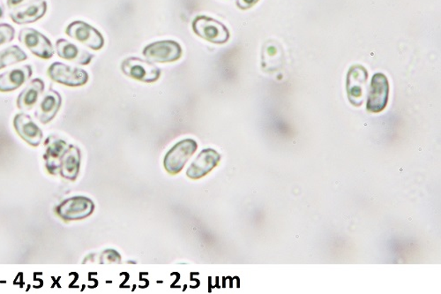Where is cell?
Here are the masks:
<instances>
[{"instance_id": "9a60e30c", "label": "cell", "mask_w": 441, "mask_h": 294, "mask_svg": "<svg viewBox=\"0 0 441 294\" xmlns=\"http://www.w3.org/2000/svg\"><path fill=\"white\" fill-rule=\"evenodd\" d=\"M56 49L59 58L82 64V66H87L94 58V55H91V52L78 47L76 45L66 40V39L57 40Z\"/></svg>"}, {"instance_id": "7c38bea8", "label": "cell", "mask_w": 441, "mask_h": 294, "mask_svg": "<svg viewBox=\"0 0 441 294\" xmlns=\"http://www.w3.org/2000/svg\"><path fill=\"white\" fill-rule=\"evenodd\" d=\"M221 160L219 153L213 149H206L200 152L198 157L186 171V176L192 179L205 177L214 167L217 166Z\"/></svg>"}, {"instance_id": "30bf717a", "label": "cell", "mask_w": 441, "mask_h": 294, "mask_svg": "<svg viewBox=\"0 0 441 294\" xmlns=\"http://www.w3.org/2000/svg\"><path fill=\"white\" fill-rule=\"evenodd\" d=\"M368 80V72L361 64H354L348 72L346 89L348 98L351 105L360 107L364 102L365 85Z\"/></svg>"}, {"instance_id": "8fae6325", "label": "cell", "mask_w": 441, "mask_h": 294, "mask_svg": "<svg viewBox=\"0 0 441 294\" xmlns=\"http://www.w3.org/2000/svg\"><path fill=\"white\" fill-rule=\"evenodd\" d=\"M389 96V82L385 74H375L372 78L370 91L367 98V109L372 113L384 111Z\"/></svg>"}, {"instance_id": "5bb4252c", "label": "cell", "mask_w": 441, "mask_h": 294, "mask_svg": "<svg viewBox=\"0 0 441 294\" xmlns=\"http://www.w3.org/2000/svg\"><path fill=\"white\" fill-rule=\"evenodd\" d=\"M13 125L17 134L28 145L33 147L41 145L42 132L38 125L32 120L30 116L25 113L17 114L13 120Z\"/></svg>"}, {"instance_id": "44dd1931", "label": "cell", "mask_w": 441, "mask_h": 294, "mask_svg": "<svg viewBox=\"0 0 441 294\" xmlns=\"http://www.w3.org/2000/svg\"><path fill=\"white\" fill-rule=\"evenodd\" d=\"M28 58L26 53L18 46H11V47L4 49L0 52V69H3L13 64L23 62Z\"/></svg>"}, {"instance_id": "e0dca14e", "label": "cell", "mask_w": 441, "mask_h": 294, "mask_svg": "<svg viewBox=\"0 0 441 294\" xmlns=\"http://www.w3.org/2000/svg\"><path fill=\"white\" fill-rule=\"evenodd\" d=\"M32 68L28 64L0 74V91L11 92L19 89L32 77Z\"/></svg>"}, {"instance_id": "7a4b0ae2", "label": "cell", "mask_w": 441, "mask_h": 294, "mask_svg": "<svg viewBox=\"0 0 441 294\" xmlns=\"http://www.w3.org/2000/svg\"><path fill=\"white\" fill-rule=\"evenodd\" d=\"M197 149L198 143L193 139H185L176 143L164 157V169L171 175L181 173Z\"/></svg>"}, {"instance_id": "4fadbf2b", "label": "cell", "mask_w": 441, "mask_h": 294, "mask_svg": "<svg viewBox=\"0 0 441 294\" xmlns=\"http://www.w3.org/2000/svg\"><path fill=\"white\" fill-rule=\"evenodd\" d=\"M45 147L44 159L46 169L49 174L56 175L59 173L61 159H62L64 154L69 145L64 140L52 135L46 139Z\"/></svg>"}, {"instance_id": "3957f363", "label": "cell", "mask_w": 441, "mask_h": 294, "mask_svg": "<svg viewBox=\"0 0 441 294\" xmlns=\"http://www.w3.org/2000/svg\"><path fill=\"white\" fill-rule=\"evenodd\" d=\"M193 30L204 40L216 45H224L229 38V32L224 24L204 16L196 17L193 21Z\"/></svg>"}, {"instance_id": "5b68a950", "label": "cell", "mask_w": 441, "mask_h": 294, "mask_svg": "<svg viewBox=\"0 0 441 294\" xmlns=\"http://www.w3.org/2000/svg\"><path fill=\"white\" fill-rule=\"evenodd\" d=\"M121 70L127 77L147 84H152L161 77V70L155 64L134 57L122 62Z\"/></svg>"}, {"instance_id": "603a6c76", "label": "cell", "mask_w": 441, "mask_h": 294, "mask_svg": "<svg viewBox=\"0 0 441 294\" xmlns=\"http://www.w3.org/2000/svg\"><path fill=\"white\" fill-rule=\"evenodd\" d=\"M100 261H101V264H118L121 261V256L117 251L108 249L102 254V256L100 258Z\"/></svg>"}, {"instance_id": "ba28073f", "label": "cell", "mask_w": 441, "mask_h": 294, "mask_svg": "<svg viewBox=\"0 0 441 294\" xmlns=\"http://www.w3.org/2000/svg\"><path fill=\"white\" fill-rule=\"evenodd\" d=\"M143 56L152 62H175L181 58L182 48L178 43L175 41H159L146 46Z\"/></svg>"}, {"instance_id": "6da1fadb", "label": "cell", "mask_w": 441, "mask_h": 294, "mask_svg": "<svg viewBox=\"0 0 441 294\" xmlns=\"http://www.w3.org/2000/svg\"><path fill=\"white\" fill-rule=\"evenodd\" d=\"M11 19L17 24L35 23L45 16V0H7Z\"/></svg>"}, {"instance_id": "ac0fdd59", "label": "cell", "mask_w": 441, "mask_h": 294, "mask_svg": "<svg viewBox=\"0 0 441 294\" xmlns=\"http://www.w3.org/2000/svg\"><path fill=\"white\" fill-rule=\"evenodd\" d=\"M81 152L77 147L69 145L61 159L59 174L64 179L75 181L80 171Z\"/></svg>"}, {"instance_id": "cb8c5ba5", "label": "cell", "mask_w": 441, "mask_h": 294, "mask_svg": "<svg viewBox=\"0 0 441 294\" xmlns=\"http://www.w3.org/2000/svg\"><path fill=\"white\" fill-rule=\"evenodd\" d=\"M258 2H259V0H236V6L240 9L246 10L253 7Z\"/></svg>"}, {"instance_id": "d6986e66", "label": "cell", "mask_w": 441, "mask_h": 294, "mask_svg": "<svg viewBox=\"0 0 441 294\" xmlns=\"http://www.w3.org/2000/svg\"><path fill=\"white\" fill-rule=\"evenodd\" d=\"M45 82L41 79H35L28 87L21 93L17 99V106L21 111H30L37 103L39 96L44 91Z\"/></svg>"}, {"instance_id": "d4e9b609", "label": "cell", "mask_w": 441, "mask_h": 294, "mask_svg": "<svg viewBox=\"0 0 441 294\" xmlns=\"http://www.w3.org/2000/svg\"><path fill=\"white\" fill-rule=\"evenodd\" d=\"M3 16V11L1 7H0V18H1Z\"/></svg>"}, {"instance_id": "9c48e42d", "label": "cell", "mask_w": 441, "mask_h": 294, "mask_svg": "<svg viewBox=\"0 0 441 294\" xmlns=\"http://www.w3.org/2000/svg\"><path fill=\"white\" fill-rule=\"evenodd\" d=\"M19 40L38 58L49 60L55 55L52 42L34 28H23L20 31Z\"/></svg>"}, {"instance_id": "2e32d148", "label": "cell", "mask_w": 441, "mask_h": 294, "mask_svg": "<svg viewBox=\"0 0 441 294\" xmlns=\"http://www.w3.org/2000/svg\"><path fill=\"white\" fill-rule=\"evenodd\" d=\"M62 98L61 96L55 91H49L42 96L40 105L35 111V116L42 124H47L52 121L57 115L60 109Z\"/></svg>"}, {"instance_id": "7402d4cb", "label": "cell", "mask_w": 441, "mask_h": 294, "mask_svg": "<svg viewBox=\"0 0 441 294\" xmlns=\"http://www.w3.org/2000/svg\"><path fill=\"white\" fill-rule=\"evenodd\" d=\"M14 28L8 24H0V45L11 42L14 38Z\"/></svg>"}, {"instance_id": "ffe728a7", "label": "cell", "mask_w": 441, "mask_h": 294, "mask_svg": "<svg viewBox=\"0 0 441 294\" xmlns=\"http://www.w3.org/2000/svg\"><path fill=\"white\" fill-rule=\"evenodd\" d=\"M261 63L263 68L266 72H273L277 70L282 66L283 51L277 43L268 42L264 45L263 55H261Z\"/></svg>"}, {"instance_id": "277c9868", "label": "cell", "mask_w": 441, "mask_h": 294, "mask_svg": "<svg viewBox=\"0 0 441 294\" xmlns=\"http://www.w3.org/2000/svg\"><path fill=\"white\" fill-rule=\"evenodd\" d=\"M95 203L85 196H74L64 200L57 206V214L67 221L81 220L94 213Z\"/></svg>"}, {"instance_id": "8992f818", "label": "cell", "mask_w": 441, "mask_h": 294, "mask_svg": "<svg viewBox=\"0 0 441 294\" xmlns=\"http://www.w3.org/2000/svg\"><path fill=\"white\" fill-rule=\"evenodd\" d=\"M48 75L52 81L68 87H81L88 81L87 72L61 62L52 63L49 67Z\"/></svg>"}, {"instance_id": "52a82bcc", "label": "cell", "mask_w": 441, "mask_h": 294, "mask_svg": "<svg viewBox=\"0 0 441 294\" xmlns=\"http://www.w3.org/2000/svg\"><path fill=\"white\" fill-rule=\"evenodd\" d=\"M67 35L88 48L99 51L105 45V38L100 32L84 21H76L67 27Z\"/></svg>"}]
</instances>
